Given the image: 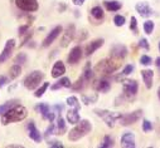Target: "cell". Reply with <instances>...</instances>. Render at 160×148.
Segmentation results:
<instances>
[{
  "instance_id": "1",
  "label": "cell",
  "mask_w": 160,
  "mask_h": 148,
  "mask_svg": "<svg viewBox=\"0 0 160 148\" xmlns=\"http://www.w3.org/2000/svg\"><path fill=\"white\" fill-rule=\"evenodd\" d=\"M28 116V110L24 105L22 104H17L13 108H10L8 112H5L4 114H2V124L3 126H8L10 123H17V122H22L27 118Z\"/></svg>"
},
{
  "instance_id": "2",
  "label": "cell",
  "mask_w": 160,
  "mask_h": 148,
  "mask_svg": "<svg viewBox=\"0 0 160 148\" xmlns=\"http://www.w3.org/2000/svg\"><path fill=\"white\" fill-rule=\"evenodd\" d=\"M92 131V124L87 119H79V122L76 124L74 128H72L68 133V139L71 142H77L85 136H87Z\"/></svg>"
},
{
  "instance_id": "3",
  "label": "cell",
  "mask_w": 160,
  "mask_h": 148,
  "mask_svg": "<svg viewBox=\"0 0 160 148\" xmlns=\"http://www.w3.org/2000/svg\"><path fill=\"white\" fill-rule=\"evenodd\" d=\"M121 62L122 60H118V59H115V58H107V59H103L101 60L96 67H95V72L96 73H100V74H103V76H110V74H113L116 70L120 69L121 67Z\"/></svg>"
},
{
  "instance_id": "4",
  "label": "cell",
  "mask_w": 160,
  "mask_h": 148,
  "mask_svg": "<svg viewBox=\"0 0 160 148\" xmlns=\"http://www.w3.org/2000/svg\"><path fill=\"white\" fill-rule=\"evenodd\" d=\"M43 79H44V73L42 70H34L25 77L23 84L28 90H34L41 86Z\"/></svg>"
},
{
  "instance_id": "5",
  "label": "cell",
  "mask_w": 160,
  "mask_h": 148,
  "mask_svg": "<svg viewBox=\"0 0 160 148\" xmlns=\"http://www.w3.org/2000/svg\"><path fill=\"white\" fill-rule=\"evenodd\" d=\"M95 113H96V116H98L103 119V122L106 123V126L108 128L115 127V123L118 121L120 117H121V113L110 112L107 109H95Z\"/></svg>"
},
{
  "instance_id": "6",
  "label": "cell",
  "mask_w": 160,
  "mask_h": 148,
  "mask_svg": "<svg viewBox=\"0 0 160 148\" xmlns=\"http://www.w3.org/2000/svg\"><path fill=\"white\" fill-rule=\"evenodd\" d=\"M122 90H124V97L128 100H132L139 90V84L135 79H126L122 82Z\"/></svg>"
},
{
  "instance_id": "7",
  "label": "cell",
  "mask_w": 160,
  "mask_h": 148,
  "mask_svg": "<svg viewBox=\"0 0 160 148\" xmlns=\"http://www.w3.org/2000/svg\"><path fill=\"white\" fill-rule=\"evenodd\" d=\"M142 116V110L141 109H138L132 113H126V114H121V117L118 118V123L124 126V127H128V126H131L134 123H136Z\"/></svg>"
},
{
  "instance_id": "8",
  "label": "cell",
  "mask_w": 160,
  "mask_h": 148,
  "mask_svg": "<svg viewBox=\"0 0 160 148\" xmlns=\"http://www.w3.org/2000/svg\"><path fill=\"white\" fill-rule=\"evenodd\" d=\"M76 36V26L74 24H69L66 26L64 31H63V35H62V39H61V47L62 48H66L69 45V43L74 39Z\"/></svg>"
},
{
  "instance_id": "9",
  "label": "cell",
  "mask_w": 160,
  "mask_h": 148,
  "mask_svg": "<svg viewBox=\"0 0 160 148\" xmlns=\"http://www.w3.org/2000/svg\"><path fill=\"white\" fill-rule=\"evenodd\" d=\"M15 5L27 13H33L37 12L39 5H38V0H15Z\"/></svg>"
},
{
  "instance_id": "10",
  "label": "cell",
  "mask_w": 160,
  "mask_h": 148,
  "mask_svg": "<svg viewBox=\"0 0 160 148\" xmlns=\"http://www.w3.org/2000/svg\"><path fill=\"white\" fill-rule=\"evenodd\" d=\"M128 53H129L128 48L124 44H115L110 50V57L115 58V59H118V60H122V59L126 58Z\"/></svg>"
},
{
  "instance_id": "11",
  "label": "cell",
  "mask_w": 160,
  "mask_h": 148,
  "mask_svg": "<svg viewBox=\"0 0 160 148\" xmlns=\"http://www.w3.org/2000/svg\"><path fill=\"white\" fill-rule=\"evenodd\" d=\"M14 49H15V39H9V40H7L3 52L0 53V64H3L4 62H7V60L12 57Z\"/></svg>"
},
{
  "instance_id": "12",
  "label": "cell",
  "mask_w": 160,
  "mask_h": 148,
  "mask_svg": "<svg viewBox=\"0 0 160 148\" xmlns=\"http://www.w3.org/2000/svg\"><path fill=\"white\" fill-rule=\"evenodd\" d=\"M63 31V28L61 26V25H58V26H56V28H53L52 30H51V33L46 36V39L43 40V43H42V47L43 48H48L57 38H58V36L61 35V33Z\"/></svg>"
},
{
  "instance_id": "13",
  "label": "cell",
  "mask_w": 160,
  "mask_h": 148,
  "mask_svg": "<svg viewBox=\"0 0 160 148\" xmlns=\"http://www.w3.org/2000/svg\"><path fill=\"white\" fill-rule=\"evenodd\" d=\"M82 57H83V50H82V48L79 47V45H76L74 48H72L71 53L68 54V63H69L71 65H76L79 60L82 59Z\"/></svg>"
},
{
  "instance_id": "14",
  "label": "cell",
  "mask_w": 160,
  "mask_h": 148,
  "mask_svg": "<svg viewBox=\"0 0 160 148\" xmlns=\"http://www.w3.org/2000/svg\"><path fill=\"white\" fill-rule=\"evenodd\" d=\"M92 88L96 90V92H100V93H107L110 89H111V83L108 79L106 78H101V79H97L92 83Z\"/></svg>"
},
{
  "instance_id": "15",
  "label": "cell",
  "mask_w": 160,
  "mask_h": 148,
  "mask_svg": "<svg viewBox=\"0 0 160 148\" xmlns=\"http://www.w3.org/2000/svg\"><path fill=\"white\" fill-rule=\"evenodd\" d=\"M121 147L124 148H135V136L131 132H125L121 136Z\"/></svg>"
},
{
  "instance_id": "16",
  "label": "cell",
  "mask_w": 160,
  "mask_h": 148,
  "mask_svg": "<svg viewBox=\"0 0 160 148\" xmlns=\"http://www.w3.org/2000/svg\"><path fill=\"white\" fill-rule=\"evenodd\" d=\"M135 9H136V12L142 16V18H149V16H151V14H152V9L150 8V5H149V3H146V2H140V3H138L136 5H135Z\"/></svg>"
},
{
  "instance_id": "17",
  "label": "cell",
  "mask_w": 160,
  "mask_h": 148,
  "mask_svg": "<svg viewBox=\"0 0 160 148\" xmlns=\"http://www.w3.org/2000/svg\"><path fill=\"white\" fill-rule=\"evenodd\" d=\"M28 131H29V138H30V139H33V141L37 142V143H41V142H42L43 136H42L41 132H39V129L35 127L34 122H30V123L28 124Z\"/></svg>"
},
{
  "instance_id": "18",
  "label": "cell",
  "mask_w": 160,
  "mask_h": 148,
  "mask_svg": "<svg viewBox=\"0 0 160 148\" xmlns=\"http://www.w3.org/2000/svg\"><path fill=\"white\" fill-rule=\"evenodd\" d=\"M103 43H105L103 39H96V40L88 43V44L86 45V48H85V55H86V57L92 55L98 48H101V47L103 45Z\"/></svg>"
},
{
  "instance_id": "19",
  "label": "cell",
  "mask_w": 160,
  "mask_h": 148,
  "mask_svg": "<svg viewBox=\"0 0 160 148\" xmlns=\"http://www.w3.org/2000/svg\"><path fill=\"white\" fill-rule=\"evenodd\" d=\"M66 73V67H64V63L62 60H57L52 68V77L54 79L57 78H61L63 74Z\"/></svg>"
},
{
  "instance_id": "20",
  "label": "cell",
  "mask_w": 160,
  "mask_h": 148,
  "mask_svg": "<svg viewBox=\"0 0 160 148\" xmlns=\"http://www.w3.org/2000/svg\"><path fill=\"white\" fill-rule=\"evenodd\" d=\"M141 77H142L146 89H151L152 81H154V72L151 69H144V70H141Z\"/></svg>"
},
{
  "instance_id": "21",
  "label": "cell",
  "mask_w": 160,
  "mask_h": 148,
  "mask_svg": "<svg viewBox=\"0 0 160 148\" xmlns=\"http://www.w3.org/2000/svg\"><path fill=\"white\" fill-rule=\"evenodd\" d=\"M79 109L77 108H71L68 112H67V122L71 123V124H77L79 122V119H81V117H79Z\"/></svg>"
},
{
  "instance_id": "22",
  "label": "cell",
  "mask_w": 160,
  "mask_h": 148,
  "mask_svg": "<svg viewBox=\"0 0 160 148\" xmlns=\"http://www.w3.org/2000/svg\"><path fill=\"white\" fill-rule=\"evenodd\" d=\"M91 16L96 20V24H101L100 21H102L103 20V18H105V13H103V9L101 8V7H93L92 9H91Z\"/></svg>"
},
{
  "instance_id": "23",
  "label": "cell",
  "mask_w": 160,
  "mask_h": 148,
  "mask_svg": "<svg viewBox=\"0 0 160 148\" xmlns=\"http://www.w3.org/2000/svg\"><path fill=\"white\" fill-rule=\"evenodd\" d=\"M71 87H72V83H71L69 78L63 77V78H61L57 83H54V84L51 87V89H52V90H57V89H61V88H71Z\"/></svg>"
},
{
  "instance_id": "24",
  "label": "cell",
  "mask_w": 160,
  "mask_h": 148,
  "mask_svg": "<svg viewBox=\"0 0 160 148\" xmlns=\"http://www.w3.org/2000/svg\"><path fill=\"white\" fill-rule=\"evenodd\" d=\"M19 103H20V102H19L18 99H12V100H8V102H5L4 104H2V105H0V116L4 114L5 112H8L10 108H13L14 105H17V104H19Z\"/></svg>"
},
{
  "instance_id": "25",
  "label": "cell",
  "mask_w": 160,
  "mask_h": 148,
  "mask_svg": "<svg viewBox=\"0 0 160 148\" xmlns=\"http://www.w3.org/2000/svg\"><path fill=\"white\" fill-rule=\"evenodd\" d=\"M103 4H105V8L108 12H118L122 8V4L120 2H116V0H112V2H105Z\"/></svg>"
},
{
  "instance_id": "26",
  "label": "cell",
  "mask_w": 160,
  "mask_h": 148,
  "mask_svg": "<svg viewBox=\"0 0 160 148\" xmlns=\"http://www.w3.org/2000/svg\"><path fill=\"white\" fill-rule=\"evenodd\" d=\"M95 70L91 68V64L90 63H87L86 64V67H85V70H83V74H82V77L85 78V81L87 82V83H90L91 82V79H93V77H95V73H93Z\"/></svg>"
},
{
  "instance_id": "27",
  "label": "cell",
  "mask_w": 160,
  "mask_h": 148,
  "mask_svg": "<svg viewBox=\"0 0 160 148\" xmlns=\"http://www.w3.org/2000/svg\"><path fill=\"white\" fill-rule=\"evenodd\" d=\"M20 74H22V67L19 64H14L13 67H10V69H9V79L10 81L18 78Z\"/></svg>"
},
{
  "instance_id": "28",
  "label": "cell",
  "mask_w": 160,
  "mask_h": 148,
  "mask_svg": "<svg viewBox=\"0 0 160 148\" xmlns=\"http://www.w3.org/2000/svg\"><path fill=\"white\" fill-rule=\"evenodd\" d=\"M98 99V94L97 93H92V94H83L82 95V102L86 104V105H90V104H93L96 103Z\"/></svg>"
},
{
  "instance_id": "29",
  "label": "cell",
  "mask_w": 160,
  "mask_h": 148,
  "mask_svg": "<svg viewBox=\"0 0 160 148\" xmlns=\"http://www.w3.org/2000/svg\"><path fill=\"white\" fill-rule=\"evenodd\" d=\"M35 109H37L38 112L42 114V117L46 119V118H47V114L49 113V110H51V107H49L47 103H41V104H38V105L35 107Z\"/></svg>"
},
{
  "instance_id": "30",
  "label": "cell",
  "mask_w": 160,
  "mask_h": 148,
  "mask_svg": "<svg viewBox=\"0 0 160 148\" xmlns=\"http://www.w3.org/2000/svg\"><path fill=\"white\" fill-rule=\"evenodd\" d=\"M56 127H57V134H63L66 132V122L61 114L57 118V126Z\"/></svg>"
},
{
  "instance_id": "31",
  "label": "cell",
  "mask_w": 160,
  "mask_h": 148,
  "mask_svg": "<svg viewBox=\"0 0 160 148\" xmlns=\"http://www.w3.org/2000/svg\"><path fill=\"white\" fill-rule=\"evenodd\" d=\"M86 84H87V82L85 81V78L83 77H81V78H78L77 79V82L74 83V84H72V89L73 90H82L85 87H86Z\"/></svg>"
},
{
  "instance_id": "32",
  "label": "cell",
  "mask_w": 160,
  "mask_h": 148,
  "mask_svg": "<svg viewBox=\"0 0 160 148\" xmlns=\"http://www.w3.org/2000/svg\"><path fill=\"white\" fill-rule=\"evenodd\" d=\"M66 103H67L69 107H72V108L81 109V104H79V100H78V98H77V97H74V95L68 97V98H67V100H66Z\"/></svg>"
},
{
  "instance_id": "33",
  "label": "cell",
  "mask_w": 160,
  "mask_h": 148,
  "mask_svg": "<svg viewBox=\"0 0 160 148\" xmlns=\"http://www.w3.org/2000/svg\"><path fill=\"white\" fill-rule=\"evenodd\" d=\"M48 87H49V83H47V82H46V83H43L42 86H39V87L35 89L34 95H35L37 98H41V97H42V95L46 93V90L48 89Z\"/></svg>"
},
{
  "instance_id": "34",
  "label": "cell",
  "mask_w": 160,
  "mask_h": 148,
  "mask_svg": "<svg viewBox=\"0 0 160 148\" xmlns=\"http://www.w3.org/2000/svg\"><path fill=\"white\" fill-rule=\"evenodd\" d=\"M134 68H135V67H134L132 64H128V65H126V67L124 68V70H122V73H121V76H120V77H117L116 79L118 81L120 78L122 79L124 77H128V76H130V74H131V73L134 72Z\"/></svg>"
},
{
  "instance_id": "35",
  "label": "cell",
  "mask_w": 160,
  "mask_h": 148,
  "mask_svg": "<svg viewBox=\"0 0 160 148\" xmlns=\"http://www.w3.org/2000/svg\"><path fill=\"white\" fill-rule=\"evenodd\" d=\"M154 28H155V24H154L152 20H146V21L144 23V31H145L148 35H150V34L154 31Z\"/></svg>"
},
{
  "instance_id": "36",
  "label": "cell",
  "mask_w": 160,
  "mask_h": 148,
  "mask_svg": "<svg viewBox=\"0 0 160 148\" xmlns=\"http://www.w3.org/2000/svg\"><path fill=\"white\" fill-rule=\"evenodd\" d=\"M98 147L100 148H110V147H113V139L110 136H105L103 143H101Z\"/></svg>"
},
{
  "instance_id": "37",
  "label": "cell",
  "mask_w": 160,
  "mask_h": 148,
  "mask_svg": "<svg viewBox=\"0 0 160 148\" xmlns=\"http://www.w3.org/2000/svg\"><path fill=\"white\" fill-rule=\"evenodd\" d=\"M14 62H15V64H19V65L27 63V54H25V53H19V54L15 57Z\"/></svg>"
},
{
  "instance_id": "38",
  "label": "cell",
  "mask_w": 160,
  "mask_h": 148,
  "mask_svg": "<svg viewBox=\"0 0 160 148\" xmlns=\"http://www.w3.org/2000/svg\"><path fill=\"white\" fill-rule=\"evenodd\" d=\"M142 131H144L145 133L151 132V131H152V123H151L150 121H148V119H144V121H142Z\"/></svg>"
},
{
  "instance_id": "39",
  "label": "cell",
  "mask_w": 160,
  "mask_h": 148,
  "mask_svg": "<svg viewBox=\"0 0 160 148\" xmlns=\"http://www.w3.org/2000/svg\"><path fill=\"white\" fill-rule=\"evenodd\" d=\"M125 16H122V15H116L115 18H113V23H115V25L116 26H122L124 24H125Z\"/></svg>"
},
{
  "instance_id": "40",
  "label": "cell",
  "mask_w": 160,
  "mask_h": 148,
  "mask_svg": "<svg viewBox=\"0 0 160 148\" xmlns=\"http://www.w3.org/2000/svg\"><path fill=\"white\" fill-rule=\"evenodd\" d=\"M51 134H57V127H56V124H53V122H51V126L47 128V131H46V137H49Z\"/></svg>"
},
{
  "instance_id": "41",
  "label": "cell",
  "mask_w": 160,
  "mask_h": 148,
  "mask_svg": "<svg viewBox=\"0 0 160 148\" xmlns=\"http://www.w3.org/2000/svg\"><path fill=\"white\" fill-rule=\"evenodd\" d=\"M130 30H132L134 34H138V20L135 16H131L130 19Z\"/></svg>"
},
{
  "instance_id": "42",
  "label": "cell",
  "mask_w": 160,
  "mask_h": 148,
  "mask_svg": "<svg viewBox=\"0 0 160 148\" xmlns=\"http://www.w3.org/2000/svg\"><path fill=\"white\" fill-rule=\"evenodd\" d=\"M30 25H32V23H28V24H25V25L19 26V29H18V34H19V35H24V34H27V33L29 31Z\"/></svg>"
},
{
  "instance_id": "43",
  "label": "cell",
  "mask_w": 160,
  "mask_h": 148,
  "mask_svg": "<svg viewBox=\"0 0 160 148\" xmlns=\"http://www.w3.org/2000/svg\"><path fill=\"white\" fill-rule=\"evenodd\" d=\"M140 63H141L142 65H145V67H149V65H151L152 60H151V58H150L149 55H141V58H140Z\"/></svg>"
},
{
  "instance_id": "44",
  "label": "cell",
  "mask_w": 160,
  "mask_h": 148,
  "mask_svg": "<svg viewBox=\"0 0 160 148\" xmlns=\"http://www.w3.org/2000/svg\"><path fill=\"white\" fill-rule=\"evenodd\" d=\"M87 36H88V31H87L86 29H82V30H81V34H79L78 38H77V42H78V43L83 42V40L87 38Z\"/></svg>"
},
{
  "instance_id": "45",
  "label": "cell",
  "mask_w": 160,
  "mask_h": 148,
  "mask_svg": "<svg viewBox=\"0 0 160 148\" xmlns=\"http://www.w3.org/2000/svg\"><path fill=\"white\" fill-rule=\"evenodd\" d=\"M139 45H140V48H142V49H145V50H149V49H150L149 42H148V39H145V38L140 39V42H139Z\"/></svg>"
},
{
  "instance_id": "46",
  "label": "cell",
  "mask_w": 160,
  "mask_h": 148,
  "mask_svg": "<svg viewBox=\"0 0 160 148\" xmlns=\"http://www.w3.org/2000/svg\"><path fill=\"white\" fill-rule=\"evenodd\" d=\"M48 146L52 148H63V144L58 141H48Z\"/></svg>"
},
{
  "instance_id": "47",
  "label": "cell",
  "mask_w": 160,
  "mask_h": 148,
  "mask_svg": "<svg viewBox=\"0 0 160 148\" xmlns=\"http://www.w3.org/2000/svg\"><path fill=\"white\" fill-rule=\"evenodd\" d=\"M9 83V78L5 76H0V88H3L5 84Z\"/></svg>"
},
{
  "instance_id": "48",
  "label": "cell",
  "mask_w": 160,
  "mask_h": 148,
  "mask_svg": "<svg viewBox=\"0 0 160 148\" xmlns=\"http://www.w3.org/2000/svg\"><path fill=\"white\" fill-rule=\"evenodd\" d=\"M52 109H53V110H57V113H61L62 110L64 109V105H63V104H56V105L52 107Z\"/></svg>"
},
{
  "instance_id": "49",
  "label": "cell",
  "mask_w": 160,
  "mask_h": 148,
  "mask_svg": "<svg viewBox=\"0 0 160 148\" xmlns=\"http://www.w3.org/2000/svg\"><path fill=\"white\" fill-rule=\"evenodd\" d=\"M32 35H33V33H32V31H28V33H27V36L23 39V42H22V44H20V45H24V44H25L30 38H32Z\"/></svg>"
},
{
  "instance_id": "50",
  "label": "cell",
  "mask_w": 160,
  "mask_h": 148,
  "mask_svg": "<svg viewBox=\"0 0 160 148\" xmlns=\"http://www.w3.org/2000/svg\"><path fill=\"white\" fill-rule=\"evenodd\" d=\"M86 2V0H72V3L74 4V5H77V7H81V5H83V3Z\"/></svg>"
},
{
  "instance_id": "51",
  "label": "cell",
  "mask_w": 160,
  "mask_h": 148,
  "mask_svg": "<svg viewBox=\"0 0 160 148\" xmlns=\"http://www.w3.org/2000/svg\"><path fill=\"white\" fill-rule=\"evenodd\" d=\"M7 147L8 148H23V146H20V144H9Z\"/></svg>"
},
{
  "instance_id": "52",
  "label": "cell",
  "mask_w": 160,
  "mask_h": 148,
  "mask_svg": "<svg viewBox=\"0 0 160 148\" xmlns=\"http://www.w3.org/2000/svg\"><path fill=\"white\" fill-rule=\"evenodd\" d=\"M155 65H156L158 68H160V57L156 58V60H155Z\"/></svg>"
},
{
  "instance_id": "53",
  "label": "cell",
  "mask_w": 160,
  "mask_h": 148,
  "mask_svg": "<svg viewBox=\"0 0 160 148\" xmlns=\"http://www.w3.org/2000/svg\"><path fill=\"white\" fill-rule=\"evenodd\" d=\"M158 98H159V100H160V87L158 88Z\"/></svg>"
},
{
  "instance_id": "54",
  "label": "cell",
  "mask_w": 160,
  "mask_h": 148,
  "mask_svg": "<svg viewBox=\"0 0 160 148\" xmlns=\"http://www.w3.org/2000/svg\"><path fill=\"white\" fill-rule=\"evenodd\" d=\"M159 52H160V42H159Z\"/></svg>"
}]
</instances>
